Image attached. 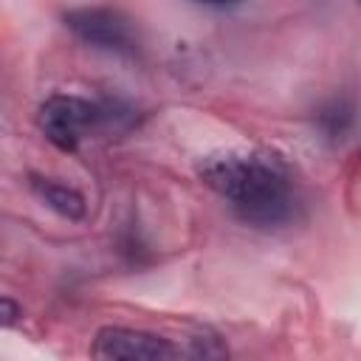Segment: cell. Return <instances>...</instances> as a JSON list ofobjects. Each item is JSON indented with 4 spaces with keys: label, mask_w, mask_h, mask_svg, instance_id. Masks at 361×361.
Listing matches in <instances>:
<instances>
[{
    "label": "cell",
    "mask_w": 361,
    "mask_h": 361,
    "mask_svg": "<svg viewBox=\"0 0 361 361\" xmlns=\"http://www.w3.org/2000/svg\"><path fill=\"white\" fill-rule=\"evenodd\" d=\"M231 212L257 228H276L296 217L299 195L288 166L268 152H220L206 155L197 166Z\"/></svg>",
    "instance_id": "obj_1"
},
{
    "label": "cell",
    "mask_w": 361,
    "mask_h": 361,
    "mask_svg": "<svg viewBox=\"0 0 361 361\" xmlns=\"http://www.w3.org/2000/svg\"><path fill=\"white\" fill-rule=\"evenodd\" d=\"M127 121L130 124V113L121 110L118 104H96L79 96H51L39 104L37 113V124L42 130V135L62 152H73L79 147V141L96 130L104 127H116V121Z\"/></svg>",
    "instance_id": "obj_2"
},
{
    "label": "cell",
    "mask_w": 361,
    "mask_h": 361,
    "mask_svg": "<svg viewBox=\"0 0 361 361\" xmlns=\"http://www.w3.org/2000/svg\"><path fill=\"white\" fill-rule=\"evenodd\" d=\"M65 25L85 42L102 51H116V54H130L135 48V31L130 20L104 6H82L65 14Z\"/></svg>",
    "instance_id": "obj_3"
},
{
    "label": "cell",
    "mask_w": 361,
    "mask_h": 361,
    "mask_svg": "<svg viewBox=\"0 0 361 361\" xmlns=\"http://www.w3.org/2000/svg\"><path fill=\"white\" fill-rule=\"evenodd\" d=\"M90 353L104 361H166L186 355L169 338L133 327H102L93 338Z\"/></svg>",
    "instance_id": "obj_4"
},
{
    "label": "cell",
    "mask_w": 361,
    "mask_h": 361,
    "mask_svg": "<svg viewBox=\"0 0 361 361\" xmlns=\"http://www.w3.org/2000/svg\"><path fill=\"white\" fill-rule=\"evenodd\" d=\"M31 192L48 209H54L65 220H82L85 217V209H87L85 206V197L76 189H71V186H65V183H59L54 178H37V175H31Z\"/></svg>",
    "instance_id": "obj_5"
},
{
    "label": "cell",
    "mask_w": 361,
    "mask_h": 361,
    "mask_svg": "<svg viewBox=\"0 0 361 361\" xmlns=\"http://www.w3.org/2000/svg\"><path fill=\"white\" fill-rule=\"evenodd\" d=\"M353 121H355V104L350 102V99H344V96H336V99H330L327 104H322L319 107V113H316V124L322 127V133L327 135V138H344L347 135V130L353 127Z\"/></svg>",
    "instance_id": "obj_6"
},
{
    "label": "cell",
    "mask_w": 361,
    "mask_h": 361,
    "mask_svg": "<svg viewBox=\"0 0 361 361\" xmlns=\"http://www.w3.org/2000/svg\"><path fill=\"white\" fill-rule=\"evenodd\" d=\"M0 307H3V313H0V316H3V327H11V324L23 316V307H20L11 296H3V299H0Z\"/></svg>",
    "instance_id": "obj_7"
},
{
    "label": "cell",
    "mask_w": 361,
    "mask_h": 361,
    "mask_svg": "<svg viewBox=\"0 0 361 361\" xmlns=\"http://www.w3.org/2000/svg\"><path fill=\"white\" fill-rule=\"evenodd\" d=\"M192 3H203V6H214V8H223V6H234L237 0H192Z\"/></svg>",
    "instance_id": "obj_8"
}]
</instances>
